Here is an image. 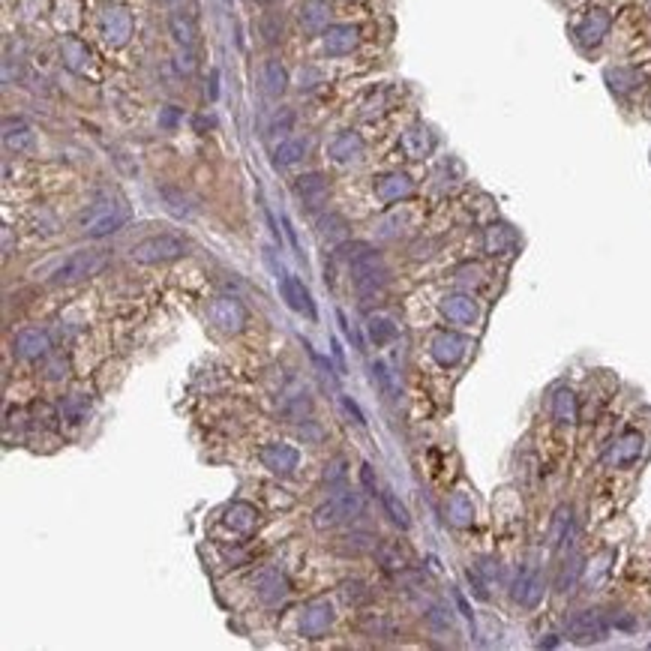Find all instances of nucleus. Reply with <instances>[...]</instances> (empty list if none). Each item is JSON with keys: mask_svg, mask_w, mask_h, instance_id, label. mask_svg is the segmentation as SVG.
<instances>
[{"mask_svg": "<svg viewBox=\"0 0 651 651\" xmlns=\"http://www.w3.org/2000/svg\"><path fill=\"white\" fill-rule=\"evenodd\" d=\"M126 219H130V207L117 196H102L78 217V228L88 238H105V234L121 228Z\"/></svg>", "mask_w": 651, "mask_h": 651, "instance_id": "f257e3e1", "label": "nucleus"}, {"mask_svg": "<svg viewBox=\"0 0 651 651\" xmlns=\"http://www.w3.org/2000/svg\"><path fill=\"white\" fill-rule=\"evenodd\" d=\"M105 264H109V255H105L102 249H81L76 255H69V259L51 273V282L55 285L84 282V280H90V276H96L100 270H105Z\"/></svg>", "mask_w": 651, "mask_h": 651, "instance_id": "f03ea898", "label": "nucleus"}, {"mask_svg": "<svg viewBox=\"0 0 651 651\" xmlns=\"http://www.w3.org/2000/svg\"><path fill=\"white\" fill-rule=\"evenodd\" d=\"M132 261L138 264H165V261H177L186 255V240L174 238V234H153L142 243L132 247Z\"/></svg>", "mask_w": 651, "mask_h": 651, "instance_id": "7ed1b4c3", "label": "nucleus"}, {"mask_svg": "<svg viewBox=\"0 0 651 651\" xmlns=\"http://www.w3.org/2000/svg\"><path fill=\"white\" fill-rule=\"evenodd\" d=\"M357 514H364V501L357 498V493H339L315 510V528H336Z\"/></svg>", "mask_w": 651, "mask_h": 651, "instance_id": "20e7f679", "label": "nucleus"}, {"mask_svg": "<svg viewBox=\"0 0 651 651\" xmlns=\"http://www.w3.org/2000/svg\"><path fill=\"white\" fill-rule=\"evenodd\" d=\"M351 273H355V282L360 292H376V288L388 282V268L381 264V255L376 249H369L360 259L351 261Z\"/></svg>", "mask_w": 651, "mask_h": 651, "instance_id": "39448f33", "label": "nucleus"}, {"mask_svg": "<svg viewBox=\"0 0 651 651\" xmlns=\"http://www.w3.org/2000/svg\"><path fill=\"white\" fill-rule=\"evenodd\" d=\"M568 633H570V639H576V643H597V639L606 636V622H603L601 612L585 610V612L570 618Z\"/></svg>", "mask_w": 651, "mask_h": 651, "instance_id": "423d86ee", "label": "nucleus"}, {"mask_svg": "<svg viewBox=\"0 0 651 651\" xmlns=\"http://www.w3.org/2000/svg\"><path fill=\"white\" fill-rule=\"evenodd\" d=\"M280 294L282 301L294 309V313H301L306 318H315V303H313V294H309V288L297 280V276H282L280 280Z\"/></svg>", "mask_w": 651, "mask_h": 651, "instance_id": "0eeeda50", "label": "nucleus"}, {"mask_svg": "<svg viewBox=\"0 0 651 651\" xmlns=\"http://www.w3.org/2000/svg\"><path fill=\"white\" fill-rule=\"evenodd\" d=\"M210 318L217 322L222 330H231V334H238V330L247 324V309H243L234 297H217L210 306Z\"/></svg>", "mask_w": 651, "mask_h": 651, "instance_id": "6e6552de", "label": "nucleus"}, {"mask_svg": "<svg viewBox=\"0 0 651 651\" xmlns=\"http://www.w3.org/2000/svg\"><path fill=\"white\" fill-rule=\"evenodd\" d=\"M294 189H297V196H301V201L306 207H318L322 201L327 198V180L322 177V174H306V177H301L294 184Z\"/></svg>", "mask_w": 651, "mask_h": 651, "instance_id": "1a4fd4ad", "label": "nucleus"}, {"mask_svg": "<svg viewBox=\"0 0 651 651\" xmlns=\"http://www.w3.org/2000/svg\"><path fill=\"white\" fill-rule=\"evenodd\" d=\"M330 622H334V615H330V606H327V603H313V606L306 610L303 622H301V631H303V636H309V639H318V636L327 631Z\"/></svg>", "mask_w": 651, "mask_h": 651, "instance_id": "9d476101", "label": "nucleus"}, {"mask_svg": "<svg viewBox=\"0 0 651 651\" xmlns=\"http://www.w3.org/2000/svg\"><path fill=\"white\" fill-rule=\"evenodd\" d=\"M261 460L264 465L270 468V472H292V468L297 465V451H292V447H285V444H273L268 447V451L261 453Z\"/></svg>", "mask_w": 651, "mask_h": 651, "instance_id": "9b49d317", "label": "nucleus"}, {"mask_svg": "<svg viewBox=\"0 0 651 651\" xmlns=\"http://www.w3.org/2000/svg\"><path fill=\"white\" fill-rule=\"evenodd\" d=\"M355 46H357L355 27H334V30H327V36H324V48L330 55H345V51H351Z\"/></svg>", "mask_w": 651, "mask_h": 651, "instance_id": "f8f14e48", "label": "nucleus"}, {"mask_svg": "<svg viewBox=\"0 0 651 651\" xmlns=\"http://www.w3.org/2000/svg\"><path fill=\"white\" fill-rule=\"evenodd\" d=\"M172 34L174 39L180 42L184 48H192L196 46V36H198V30H196V21H192V15H172Z\"/></svg>", "mask_w": 651, "mask_h": 651, "instance_id": "ddd939ff", "label": "nucleus"}, {"mask_svg": "<svg viewBox=\"0 0 651 651\" xmlns=\"http://www.w3.org/2000/svg\"><path fill=\"white\" fill-rule=\"evenodd\" d=\"M46 348H48V339L39 330H27V334L18 336V355H25V357H39V355H46Z\"/></svg>", "mask_w": 651, "mask_h": 651, "instance_id": "4468645a", "label": "nucleus"}, {"mask_svg": "<svg viewBox=\"0 0 651 651\" xmlns=\"http://www.w3.org/2000/svg\"><path fill=\"white\" fill-rule=\"evenodd\" d=\"M270 576V585H268V580L261 576V582H259V597L264 603H276V601H282V597L288 594V582L282 580L280 573H268Z\"/></svg>", "mask_w": 651, "mask_h": 651, "instance_id": "2eb2a0df", "label": "nucleus"}, {"mask_svg": "<svg viewBox=\"0 0 651 651\" xmlns=\"http://www.w3.org/2000/svg\"><path fill=\"white\" fill-rule=\"evenodd\" d=\"M303 156H306V142L294 138V142H285V144L276 147L273 165H292V163H297V159H303Z\"/></svg>", "mask_w": 651, "mask_h": 651, "instance_id": "dca6fc26", "label": "nucleus"}, {"mask_svg": "<svg viewBox=\"0 0 651 651\" xmlns=\"http://www.w3.org/2000/svg\"><path fill=\"white\" fill-rule=\"evenodd\" d=\"M285 69L280 67L276 60H268L264 63V90H268L270 96H280L285 90Z\"/></svg>", "mask_w": 651, "mask_h": 651, "instance_id": "f3484780", "label": "nucleus"}, {"mask_svg": "<svg viewBox=\"0 0 651 651\" xmlns=\"http://www.w3.org/2000/svg\"><path fill=\"white\" fill-rule=\"evenodd\" d=\"M301 25L313 34V30H318V27H324L327 25V9L322 6V4H309V6H303L301 9Z\"/></svg>", "mask_w": 651, "mask_h": 651, "instance_id": "a211bd4d", "label": "nucleus"}, {"mask_svg": "<svg viewBox=\"0 0 651 651\" xmlns=\"http://www.w3.org/2000/svg\"><path fill=\"white\" fill-rule=\"evenodd\" d=\"M381 501H384V510H388V514H390V519L397 522L399 528H409V526H411V519H409V510H405V507L399 505V501H397V495H393V493H381Z\"/></svg>", "mask_w": 651, "mask_h": 651, "instance_id": "6ab92c4d", "label": "nucleus"}, {"mask_svg": "<svg viewBox=\"0 0 651 651\" xmlns=\"http://www.w3.org/2000/svg\"><path fill=\"white\" fill-rule=\"evenodd\" d=\"M372 378L378 381V388H381V393H384V397H388V399H393V393H397V390H393V381H390V372H388V366H384V364H372Z\"/></svg>", "mask_w": 651, "mask_h": 651, "instance_id": "aec40b11", "label": "nucleus"}, {"mask_svg": "<svg viewBox=\"0 0 651 651\" xmlns=\"http://www.w3.org/2000/svg\"><path fill=\"white\" fill-rule=\"evenodd\" d=\"M318 226H322V234H324V238H330V240H336V238H345V222L339 219V217L322 219V222H318Z\"/></svg>", "mask_w": 651, "mask_h": 651, "instance_id": "412c9836", "label": "nucleus"}, {"mask_svg": "<svg viewBox=\"0 0 651 651\" xmlns=\"http://www.w3.org/2000/svg\"><path fill=\"white\" fill-rule=\"evenodd\" d=\"M369 334H372V339H376V343H384V339L393 336V327H390V322L372 318V322H369Z\"/></svg>", "mask_w": 651, "mask_h": 651, "instance_id": "4be33fe9", "label": "nucleus"}, {"mask_svg": "<svg viewBox=\"0 0 651 651\" xmlns=\"http://www.w3.org/2000/svg\"><path fill=\"white\" fill-rule=\"evenodd\" d=\"M343 409H345V411L351 414V418H355V423H360V426H364V423H366V420H364V414H360V409H357V405H355V402H351L348 397H343Z\"/></svg>", "mask_w": 651, "mask_h": 651, "instance_id": "5701e85b", "label": "nucleus"}, {"mask_svg": "<svg viewBox=\"0 0 651 651\" xmlns=\"http://www.w3.org/2000/svg\"><path fill=\"white\" fill-rule=\"evenodd\" d=\"M360 477H364V484L372 495H376V480H372V465H364V472H360Z\"/></svg>", "mask_w": 651, "mask_h": 651, "instance_id": "b1692460", "label": "nucleus"}, {"mask_svg": "<svg viewBox=\"0 0 651 651\" xmlns=\"http://www.w3.org/2000/svg\"><path fill=\"white\" fill-rule=\"evenodd\" d=\"M217 81H219V76H217V72H210V100H217V96H219Z\"/></svg>", "mask_w": 651, "mask_h": 651, "instance_id": "393cba45", "label": "nucleus"}, {"mask_svg": "<svg viewBox=\"0 0 651 651\" xmlns=\"http://www.w3.org/2000/svg\"><path fill=\"white\" fill-rule=\"evenodd\" d=\"M264 4H270V0H264Z\"/></svg>", "mask_w": 651, "mask_h": 651, "instance_id": "a878e982", "label": "nucleus"}]
</instances>
